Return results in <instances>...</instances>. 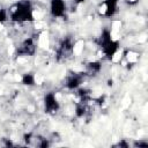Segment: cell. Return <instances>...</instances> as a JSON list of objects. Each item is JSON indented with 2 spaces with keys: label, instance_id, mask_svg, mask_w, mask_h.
<instances>
[{
  "label": "cell",
  "instance_id": "cell-1",
  "mask_svg": "<svg viewBox=\"0 0 148 148\" xmlns=\"http://www.w3.org/2000/svg\"><path fill=\"white\" fill-rule=\"evenodd\" d=\"M9 20L18 23H30L35 21V8L31 0H17L9 9Z\"/></svg>",
  "mask_w": 148,
  "mask_h": 148
},
{
  "label": "cell",
  "instance_id": "cell-2",
  "mask_svg": "<svg viewBox=\"0 0 148 148\" xmlns=\"http://www.w3.org/2000/svg\"><path fill=\"white\" fill-rule=\"evenodd\" d=\"M95 43L99 47L104 58L110 61L114 60L116 56L120 51V44H119L118 39L113 38L112 30H110L109 28H104L102 30L99 36L95 39Z\"/></svg>",
  "mask_w": 148,
  "mask_h": 148
},
{
  "label": "cell",
  "instance_id": "cell-3",
  "mask_svg": "<svg viewBox=\"0 0 148 148\" xmlns=\"http://www.w3.org/2000/svg\"><path fill=\"white\" fill-rule=\"evenodd\" d=\"M75 50V42L72 37H65L56 49V59L57 61H66L72 58Z\"/></svg>",
  "mask_w": 148,
  "mask_h": 148
},
{
  "label": "cell",
  "instance_id": "cell-4",
  "mask_svg": "<svg viewBox=\"0 0 148 148\" xmlns=\"http://www.w3.org/2000/svg\"><path fill=\"white\" fill-rule=\"evenodd\" d=\"M37 45L38 43L35 36L28 37L24 40H22L20 45L16 47L15 54L16 57H32L37 51Z\"/></svg>",
  "mask_w": 148,
  "mask_h": 148
},
{
  "label": "cell",
  "instance_id": "cell-5",
  "mask_svg": "<svg viewBox=\"0 0 148 148\" xmlns=\"http://www.w3.org/2000/svg\"><path fill=\"white\" fill-rule=\"evenodd\" d=\"M43 110L46 114L53 116L60 110V102L54 91H47L43 96Z\"/></svg>",
  "mask_w": 148,
  "mask_h": 148
},
{
  "label": "cell",
  "instance_id": "cell-6",
  "mask_svg": "<svg viewBox=\"0 0 148 148\" xmlns=\"http://www.w3.org/2000/svg\"><path fill=\"white\" fill-rule=\"evenodd\" d=\"M87 77L86 73L84 72H75V71H71L67 73L66 77H65V87L68 89V90H73L75 91L76 89H79L84 79Z\"/></svg>",
  "mask_w": 148,
  "mask_h": 148
},
{
  "label": "cell",
  "instance_id": "cell-7",
  "mask_svg": "<svg viewBox=\"0 0 148 148\" xmlns=\"http://www.w3.org/2000/svg\"><path fill=\"white\" fill-rule=\"evenodd\" d=\"M120 0H103L98 6V13L101 16L106 18H112L119 9Z\"/></svg>",
  "mask_w": 148,
  "mask_h": 148
},
{
  "label": "cell",
  "instance_id": "cell-8",
  "mask_svg": "<svg viewBox=\"0 0 148 148\" xmlns=\"http://www.w3.org/2000/svg\"><path fill=\"white\" fill-rule=\"evenodd\" d=\"M50 15L53 18H65L68 13L66 0H50Z\"/></svg>",
  "mask_w": 148,
  "mask_h": 148
},
{
  "label": "cell",
  "instance_id": "cell-9",
  "mask_svg": "<svg viewBox=\"0 0 148 148\" xmlns=\"http://www.w3.org/2000/svg\"><path fill=\"white\" fill-rule=\"evenodd\" d=\"M24 142L27 146H30V147H38V148H46L49 147L51 143H50V139L45 138V136H42L39 134H34V133H28L24 135Z\"/></svg>",
  "mask_w": 148,
  "mask_h": 148
},
{
  "label": "cell",
  "instance_id": "cell-10",
  "mask_svg": "<svg viewBox=\"0 0 148 148\" xmlns=\"http://www.w3.org/2000/svg\"><path fill=\"white\" fill-rule=\"evenodd\" d=\"M101 69H102V62L98 60H94L87 62L83 72L86 73L87 76H96L97 74L101 73Z\"/></svg>",
  "mask_w": 148,
  "mask_h": 148
},
{
  "label": "cell",
  "instance_id": "cell-11",
  "mask_svg": "<svg viewBox=\"0 0 148 148\" xmlns=\"http://www.w3.org/2000/svg\"><path fill=\"white\" fill-rule=\"evenodd\" d=\"M21 83L24 84V86H28V87H32L36 84V75L31 72L29 73H24L21 77Z\"/></svg>",
  "mask_w": 148,
  "mask_h": 148
},
{
  "label": "cell",
  "instance_id": "cell-12",
  "mask_svg": "<svg viewBox=\"0 0 148 148\" xmlns=\"http://www.w3.org/2000/svg\"><path fill=\"white\" fill-rule=\"evenodd\" d=\"M9 20V14H8V9L5 7H0V24H3L5 22H7Z\"/></svg>",
  "mask_w": 148,
  "mask_h": 148
},
{
  "label": "cell",
  "instance_id": "cell-13",
  "mask_svg": "<svg viewBox=\"0 0 148 148\" xmlns=\"http://www.w3.org/2000/svg\"><path fill=\"white\" fill-rule=\"evenodd\" d=\"M114 147H130V143L128 142H126L125 140H121V141H119L118 143H116V145H113Z\"/></svg>",
  "mask_w": 148,
  "mask_h": 148
},
{
  "label": "cell",
  "instance_id": "cell-14",
  "mask_svg": "<svg viewBox=\"0 0 148 148\" xmlns=\"http://www.w3.org/2000/svg\"><path fill=\"white\" fill-rule=\"evenodd\" d=\"M133 146L134 147H148V142H146V141H136Z\"/></svg>",
  "mask_w": 148,
  "mask_h": 148
},
{
  "label": "cell",
  "instance_id": "cell-15",
  "mask_svg": "<svg viewBox=\"0 0 148 148\" xmlns=\"http://www.w3.org/2000/svg\"><path fill=\"white\" fill-rule=\"evenodd\" d=\"M125 2H126L128 6H135V5L139 2V0H125Z\"/></svg>",
  "mask_w": 148,
  "mask_h": 148
},
{
  "label": "cell",
  "instance_id": "cell-16",
  "mask_svg": "<svg viewBox=\"0 0 148 148\" xmlns=\"http://www.w3.org/2000/svg\"><path fill=\"white\" fill-rule=\"evenodd\" d=\"M86 0H72V2H73V5H75V6H79L80 3H82V2H84Z\"/></svg>",
  "mask_w": 148,
  "mask_h": 148
}]
</instances>
